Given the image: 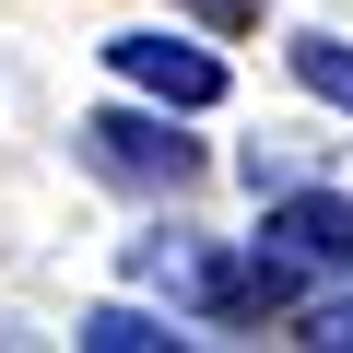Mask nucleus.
I'll return each mask as SVG.
<instances>
[{
	"label": "nucleus",
	"instance_id": "1",
	"mask_svg": "<svg viewBox=\"0 0 353 353\" xmlns=\"http://www.w3.org/2000/svg\"><path fill=\"white\" fill-rule=\"evenodd\" d=\"M130 271L165 294V306H189V318H271L294 306V259L283 248H201V236H141Z\"/></svg>",
	"mask_w": 353,
	"mask_h": 353
},
{
	"label": "nucleus",
	"instance_id": "2",
	"mask_svg": "<svg viewBox=\"0 0 353 353\" xmlns=\"http://www.w3.org/2000/svg\"><path fill=\"white\" fill-rule=\"evenodd\" d=\"M83 165L118 176V189H189V176H201L189 141H176L165 118H130V106H94V118H83Z\"/></svg>",
	"mask_w": 353,
	"mask_h": 353
},
{
	"label": "nucleus",
	"instance_id": "3",
	"mask_svg": "<svg viewBox=\"0 0 353 353\" xmlns=\"http://www.w3.org/2000/svg\"><path fill=\"white\" fill-rule=\"evenodd\" d=\"M106 71H118V83H141L165 118L224 106V59H212V48H176V36H106Z\"/></svg>",
	"mask_w": 353,
	"mask_h": 353
},
{
	"label": "nucleus",
	"instance_id": "4",
	"mask_svg": "<svg viewBox=\"0 0 353 353\" xmlns=\"http://www.w3.org/2000/svg\"><path fill=\"white\" fill-rule=\"evenodd\" d=\"M271 248L294 271H353V201L341 189H283L271 201Z\"/></svg>",
	"mask_w": 353,
	"mask_h": 353
},
{
	"label": "nucleus",
	"instance_id": "5",
	"mask_svg": "<svg viewBox=\"0 0 353 353\" xmlns=\"http://www.w3.org/2000/svg\"><path fill=\"white\" fill-rule=\"evenodd\" d=\"M83 341H94V353H176L189 330H165V318H141V306H94Z\"/></svg>",
	"mask_w": 353,
	"mask_h": 353
},
{
	"label": "nucleus",
	"instance_id": "6",
	"mask_svg": "<svg viewBox=\"0 0 353 353\" xmlns=\"http://www.w3.org/2000/svg\"><path fill=\"white\" fill-rule=\"evenodd\" d=\"M283 59H294V83H306V94H330V106L353 118V48H341V36H294Z\"/></svg>",
	"mask_w": 353,
	"mask_h": 353
},
{
	"label": "nucleus",
	"instance_id": "7",
	"mask_svg": "<svg viewBox=\"0 0 353 353\" xmlns=\"http://www.w3.org/2000/svg\"><path fill=\"white\" fill-rule=\"evenodd\" d=\"M306 341H330V353H353V294H341V306H318V318H306Z\"/></svg>",
	"mask_w": 353,
	"mask_h": 353
},
{
	"label": "nucleus",
	"instance_id": "8",
	"mask_svg": "<svg viewBox=\"0 0 353 353\" xmlns=\"http://www.w3.org/2000/svg\"><path fill=\"white\" fill-rule=\"evenodd\" d=\"M189 12H212V24H259V0H189Z\"/></svg>",
	"mask_w": 353,
	"mask_h": 353
}]
</instances>
